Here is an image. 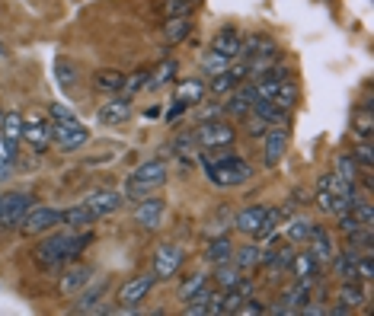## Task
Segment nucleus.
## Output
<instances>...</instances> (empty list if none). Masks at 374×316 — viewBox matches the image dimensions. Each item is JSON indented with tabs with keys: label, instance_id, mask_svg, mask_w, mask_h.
Instances as JSON below:
<instances>
[{
	"label": "nucleus",
	"instance_id": "obj_35",
	"mask_svg": "<svg viewBox=\"0 0 374 316\" xmlns=\"http://www.w3.org/2000/svg\"><path fill=\"white\" fill-rule=\"evenodd\" d=\"M240 275H243V272L234 265V262H224V265H218L215 282H218V288H221V291H230L237 282H240Z\"/></svg>",
	"mask_w": 374,
	"mask_h": 316
},
{
	"label": "nucleus",
	"instance_id": "obj_13",
	"mask_svg": "<svg viewBox=\"0 0 374 316\" xmlns=\"http://www.w3.org/2000/svg\"><path fill=\"white\" fill-rule=\"evenodd\" d=\"M128 115H132V96H125V93L118 99L103 103V106H99V112H96L99 125H122Z\"/></svg>",
	"mask_w": 374,
	"mask_h": 316
},
{
	"label": "nucleus",
	"instance_id": "obj_36",
	"mask_svg": "<svg viewBox=\"0 0 374 316\" xmlns=\"http://www.w3.org/2000/svg\"><path fill=\"white\" fill-rule=\"evenodd\" d=\"M23 125H26V122L20 118V112H7V115H4V128H0V131H4V138L16 144V141L23 138Z\"/></svg>",
	"mask_w": 374,
	"mask_h": 316
},
{
	"label": "nucleus",
	"instance_id": "obj_5",
	"mask_svg": "<svg viewBox=\"0 0 374 316\" xmlns=\"http://www.w3.org/2000/svg\"><path fill=\"white\" fill-rule=\"evenodd\" d=\"M29 208H32V195H29V192H10V195H0V230H13V227H20Z\"/></svg>",
	"mask_w": 374,
	"mask_h": 316
},
{
	"label": "nucleus",
	"instance_id": "obj_42",
	"mask_svg": "<svg viewBox=\"0 0 374 316\" xmlns=\"http://www.w3.org/2000/svg\"><path fill=\"white\" fill-rule=\"evenodd\" d=\"M201 288H208V275H192V278H186V282H182V288H180V301H189V297L199 294Z\"/></svg>",
	"mask_w": 374,
	"mask_h": 316
},
{
	"label": "nucleus",
	"instance_id": "obj_15",
	"mask_svg": "<svg viewBox=\"0 0 374 316\" xmlns=\"http://www.w3.org/2000/svg\"><path fill=\"white\" fill-rule=\"evenodd\" d=\"M291 272L298 275L301 284H307V288H313V284L320 282V262L313 259L311 253H294V259H291Z\"/></svg>",
	"mask_w": 374,
	"mask_h": 316
},
{
	"label": "nucleus",
	"instance_id": "obj_48",
	"mask_svg": "<svg viewBox=\"0 0 374 316\" xmlns=\"http://www.w3.org/2000/svg\"><path fill=\"white\" fill-rule=\"evenodd\" d=\"M0 160H4V163H13V141H7L4 134H0Z\"/></svg>",
	"mask_w": 374,
	"mask_h": 316
},
{
	"label": "nucleus",
	"instance_id": "obj_49",
	"mask_svg": "<svg viewBox=\"0 0 374 316\" xmlns=\"http://www.w3.org/2000/svg\"><path fill=\"white\" fill-rule=\"evenodd\" d=\"M49 112H51V118H55V122H68V118H77L74 112H70V109H64V106H58V103L51 106Z\"/></svg>",
	"mask_w": 374,
	"mask_h": 316
},
{
	"label": "nucleus",
	"instance_id": "obj_43",
	"mask_svg": "<svg viewBox=\"0 0 374 316\" xmlns=\"http://www.w3.org/2000/svg\"><path fill=\"white\" fill-rule=\"evenodd\" d=\"M144 83H147V70H135V74H125V83H122L125 96H135L138 89H144Z\"/></svg>",
	"mask_w": 374,
	"mask_h": 316
},
{
	"label": "nucleus",
	"instance_id": "obj_32",
	"mask_svg": "<svg viewBox=\"0 0 374 316\" xmlns=\"http://www.w3.org/2000/svg\"><path fill=\"white\" fill-rule=\"evenodd\" d=\"M259 259H263V249H259V246H240V249H234V255H230V262H234L240 272L256 268Z\"/></svg>",
	"mask_w": 374,
	"mask_h": 316
},
{
	"label": "nucleus",
	"instance_id": "obj_24",
	"mask_svg": "<svg viewBox=\"0 0 374 316\" xmlns=\"http://www.w3.org/2000/svg\"><path fill=\"white\" fill-rule=\"evenodd\" d=\"M205 93H208V87L201 77H189V80H182L180 87H176V99H180L182 106H201Z\"/></svg>",
	"mask_w": 374,
	"mask_h": 316
},
{
	"label": "nucleus",
	"instance_id": "obj_45",
	"mask_svg": "<svg viewBox=\"0 0 374 316\" xmlns=\"http://www.w3.org/2000/svg\"><path fill=\"white\" fill-rule=\"evenodd\" d=\"M237 313H240V316H263V313H266V303H263V301H256V297L249 294L247 301H243L240 307H237Z\"/></svg>",
	"mask_w": 374,
	"mask_h": 316
},
{
	"label": "nucleus",
	"instance_id": "obj_23",
	"mask_svg": "<svg viewBox=\"0 0 374 316\" xmlns=\"http://www.w3.org/2000/svg\"><path fill=\"white\" fill-rule=\"evenodd\" d=\"M249 112L266 118L269 125H282V128H288V122H291V109H282V106H275L272 99H256V106Z\"/></svg>",
	"mask_w": 374,
	"mask_h": 316
},
{
	"label": "nucleus",
	"instance_id": "obj_11",
	"mask_svg": "<svg viewBox=\"0 0 374 316\" xmlns=\"http://www.w3.org/2000/svg\"><path fill=\"white\" fill-rule=\"evenodd\" d=\"M163 211H166L163 198L144 195V198H138V208H135V224H138L141 230H157L160 220H163Z\"/></svg>",
	"mask_w": 374,
	"mask_h": 316
},
{
	"label": "nucleus",
	"instance_id": "obj_4",
	"mask_svg": "<svg viewBox=\"0 0 374 316\" xmlns=\"http://www.w3.org/2000/svg\"><path fill=\"white\" fill-rule=\"evenodd\" d=\"M51 128V141H55L61 151H80L87 141H90V131L80 125V118H68V122H49Z\"/></svg>",
	"mask_w": 374,
	"mask_h": 316
},
{
	"label": "nucleus",
	"instance_id": "obj_6",
	"mask_svg": "<svg viewBox=\"0 0 374 316\" xmlns=\"http://www.w3.org/2000/svg\"><path fill=\"white\" fill-rule=\"evenodd\" d=\"M192 138L199 147H227L234 144V128L224 118H208V122H199Z\"/></svg>",
	"mask_w": 374,
	"mask_h": 316
},
{
	"label": "nucleus",
	"instance_id": "obj_12",
	"mask_svg": "<svg viewBox=\"0 0 374 316\" xmlns=\"http://www.w3.org/2000/svg\"><path fill=\"white\" fill-rule=\"evenodd\" d=\"M256 99H259L256 83H237L227 93V99H224V112H227V115H249V109L256 106Z\"/></svg>",
	"mask_w": 374,
	"mask_h": 316
},
{
	"label": "nucleus",
	"instance_id": "obj_29",
	"mask_svg": "<svg viewBox=\"0 0 374 316\" xmlns=\"http://www.w3.org/2000/svg\"><path fill=\"white\" fill-rule=\"evenodd\" d=\"M291 259H294V249H291V246H278V249H269V253H263L259 265L275 268V272H288V268H291Z\"/></svg>",
	"mask_w": 374,
	"mask_h": 316
},
{
	"label": "nucleus",
	"instance_id": "obj_9",
	"mask_svg": "<svg viewBox=\"0 0 374 316\" xmlns=\"http://www.w3.org/2000/svg\"><path fill=\"white\" fill-rule=\"evenodd\" d=\"M61 224V211L58 208H29L26 211V217H23V234H29V236H35V234H45V230H51V227H58Z\"/></svg>",
	"mask_w": 374,
	"mask_h": 316
},
{
	"label": "nucleus",
	"instance_id": "obj_31",
	"mask_svg": "<svg viewBox=\"0 0 374 316\" xmlns=\"http://www.w3.org/2000/svg\"><path fill=\"white\" fill-rule=\"evenodd\" d=\"M93 220H96V214H93L87 205H77V208H68V211H61V224H68L70 230L90 227Z\"/></svg>",
	"mask_w": 374,
	"mask_h": 316
},
{
	"label": "nucleus",
	"instance_id": "obj_38",
	"mask_svg": "<svg viewBox=\"0 0 374 316\" xmlns=\"http://www.w3.org/2000/svg\"><path fill=\"white\" fill-rule=\"evenodd\" d=\"M195 4H189V0H163V7H160V13L170 20V16H192Z\"/></svg>",
	"mask_w": 374,
	"mask_h": 316
},
{
	"label": "nucleus",
	"instance_id": "obj_18",
	"mask_svg": "<svg viewBox=\"0 0 374 316\" xmlns=\"http://www.w3.org/2000/svg\"><path fill=\"white\" fill-rule=\"evenodd\" d=\"M307 253L313 255V259L323 265V262H332V255H336V246H332V236L326 234L323 227H313V234L307 236Z\"/></svg>",
	"mask_w": 374,
	"mask_h": 316
},
{
	"label": "nucleus",
	"instance_id": "obj_44",
	"mask_svg": "<svg viewBox=\"0 0 374 316\" xmlns=\"http://www.w3.org/2000/svg\"><path fill=\"white\" fill-rule=\"evenodd\" d=\"M269 128H272V125L266 122V118L253 115V112H249V115H247V134H249V138H263V134H266V131H269Z\"/></svg>",
	"mask_w": 374,
	"mask_h": 316
},
{
	"label": "nucleus",
	"instance_id": "obj_8",
	"mask_svg": "<svg viewBox=\"0 0 374 316\" xmlns=\"http://www.w3.org/2000/svg\"><path fill=\"white\" fill-rule=\"evenodd\" d=\"M182 268V249L173 246V243H166V246L157 249V255H154V275H157V282H173L176 275H180Z\"/></svg>",
	"mask_w": 374,
	"mask_h": 316
},
{
	"label": "nucleus",
	"instance_id": "obj_51",
	"mask_svg": "<svg viewBox=\"0 0 374 316\" xmlns=\"http://www.w3.org/2000/svg\"><path fill=\"white\" fill-rule=\"evenodd\" d=\"M0 55H4V45H0Z\"/></svg>",
	"mask_w": 374,
	"mask_h": 316
},
{
	"label": "nucleus",
	"instance_id": "obj_17",
	"mask_svg": "<svg viewBox=\"0 0 374 316\" xmlns=\"http://www.w3.org/2000/svg\"><path fill=\"white\" fill-rule=\"evenodd\" d=\"M311 301V288H307V284H301V282H294L291 284L288 291H285L282 294V301H278V307H272L275 310V313H301V307H304V303Z\"/></svg>",
	"mask_w": 374,
	"mask_h": 316
},
{
	"label": "nucleus",
	"instance_id": "obj_52",
	"mask_svg": "<svg viewBox=\"0 0 374 316\" xmlns=\"http://www.w3.org/2000/svg\"><path fill=\"white\" fill-rule=\"evenodd\" d=\"M189 4H199V0H189Z\"/></svg>",
	"mask_w": 374,
	"mask_h": 316
},
{
	"label": "nucleus",
	"instance_id": "obj_3",
	"mask_svg": "<svg viewBox=\"0 0 374 316\" xmlns=\"http://www.w3.org/2000/svg\"><path fill=\"white\" fill-rule=\"evenodd\" d=\"M166 163L163 160H147V163H141L138 170L132 172V176L125 179V198H144V195L157 192L160 186H166Z\"/></svg>",
	"mask_w": 374,
	"mask_h": 316
},
{
	"label": "nucleus",
	"instance_id": "obj_16",
	"mask_svg": "<svg viewBox=\"0 0 374 316\" xmlns=\"http://www.w3.org/2000/svg\"><path fill=\"white\" fill-rule=\"evenodd\" d=\"M122 201H125V195H122V192H109V189H103V192L87 195V198H83V205L90 208V211L96 214V217H103V214L118 211V208H122Z\"/></svg>",
	"mask_w": 374,
	"mask_h": 316
},
{
	"label": "nucleus",
	"instance_id": "obj_41",
	"mask_svg": "<svg viewBox=\"0 0 374 316\" xmlns=\"http://www.w3.org/2000/svg\"><path fill=\"white\" fill-rule=\"evenodd\" d=\"M352 160L361 166L365 172H371V166H374V153H371V141H361L359 147L352 151Z\"/></svg>",
	"mask_w": 374,
	"mask_h": 316
},
{
	"label": "nucleus",
	"instance_id": "obj_21",
	"mask_svg": "<svg viewBox=\"0 0 374 316\" xmlns=\"http://www.w3.org/2000/svg\"><path fill=\"white\" fill-rule=\"evenodd\" d=\"M93 275H96V272H93L90 265H74V268L68 272V275L61 278V294H64V297L80 294V291L93 282Z\"/></svg>",
	"mask_w": 374,
	"mask_h": 316
},
{
	"label": "nucleus",
	"instance_id": "obj_1",
	"mask_svg": "<svg viewBox=\"0 0 374 316\" xmlns=\"http://www.w3.org/2000/svg\"><path fill=\"white\" fill-rule=\"evenodd\" d=\"M201 166H205L208 179L221 189L243 186L247 179H253V166H249L243 157H237V153L230 151V144L227 147H205Z\"/></svg>",
	"mask_w": 374,
	"mask_h": 316
},
{
	"label": "nucleus",
	"instance_id": "obj_25",
	"mask_svg": "<svg viewBox=\"0 0 374 316\" xmlns=\"http://www.w3.org/2000/svg\"><path fill=\"white\" fill-rule=\"evenodd\" d=\"M298 99H301V89H298V83L291 80V77H285V80L275 87V93H272V103L282 106V109H294Z\"/></svg>",
	"mask_w": 374,
	"mask_h": 316
},
{
	"label": "nucleus",
	"instance_id": "obj_39",
	"mask_svg": "<svg viewBox=\"0 0 374 316\" xmlns=\"http://www.w3.org/2000/svg\"><path fill=\"white\" fill-rule=\"evenodd\" d=\"M227 68H230V61H227V58L215 55L211 49H208V55L201 58V70H205V74H211V77H215V74H221V70H227Z\"/></svg>",
	"mask_w": 374,
	"mask_h": 316
},
{
	"label": "nucleus",
	"instance_id": "obj_14",
	"mask_svg": "<svg viewBox=\"0 0 374 316\" xmlns=\"http://www.w3.org/2000/svg\"><path fill=\"white\" fill-rule=\"evenodd\" d=\"M240 49H243V35L237 32V29H224V32H218L215 42H211V51L227 58V61H240Z\"/></svg>",
	"mask_w": 374,
	"mask_h": 316
},
{
	"label": "nucleus",
	"instance_id": "obj_7",
	"mask_svg": "<svg viewBox=\"0 0 374 316\" xmlns=\"http://www.w3.org/2000/svg\"><path fill=\"white\" fill-rule=\"evenodd\" d=\"M157 284V275H135V278H128V282L122 284V291H118V303H122V310H132V307H138L141 301H144L147 294H151V288Z\"/></svg>",
	"mask_w": 374,
	"mask_h": 316
},
{
	"label": "nucleus",
	"instance_id": "obj_40",
	"mask_svg": "<svg viewBox=\"0 0 374 316\" xmlns=\"http://www.w3.org/2000/svg\"><path fill=\"white\" fill-rule=\"evenodd\" d=\"M122 83H125L122 70H99V74H96V87L99 89H122Z\"/></svg>",
	"mask_w": 374,
	"mask_h": 316
},
{
	"label": "nucleus",
	"instance_id": "obj_10",
	"mask_svg": "<svg viewBox=\"0 0 374 316\" xmlns=\"http://www.w3.org/2000/svg\"><path fill=\"white\" fill-rule=\"evenodd\" d=\"M263 141H266L263 160H266V166H269V170H275V166L282 163L285 151H288V141H291L288 128H282V125H272V128L263 134Z\"/></svg>",
	"mask_w": 374,
	"mask_h": 316
},
{
	"label": "nucleus",
	"instance_id": "obj_47",
	"mask_svg": "<svg viewBox=\"0 0 374 316\" xmlns=\"http://www.w3.org/2000/svg\"><path fill=\"white\" fill-rule=\"evenodd\" d=\"M355 134H359L361 141H371V112H361V118L355 122Z\"/></svg>",
	"mask_w": 374,
	"mask_h": 316
},
{
	"label": "nucleus",
	"instance_id": "obj_27",
	"mask_svg": "<svg viewBox=\"0 0 374 316\" xmlns=\"http://www.w3.org/2000/svg\"><path fill=\"white\" fill-rule=\"evenodd\" d=\"M189 32H192V16H170V20L163 23V39L170 42V45L182 42Z\"/></svg>",
	"mask_w": 374,
	"mask_h": 316
},
{
	"label": "nucleus",
	"instance_id": "obj_2",
	"mask_svg": "<svg viewBox=\"0 0 374 316\" xmlns=\"http://www.w3.org/2000/svg\"><path fill=\"white\" fill-rule=\"evenodd\" d=\"M90 243H93V234H55L35 246V262L39 265H58V262L77 259Z\"/></svg>",
	"mask_w": 374,
	"mask_h": 316
},
{
	"label": "nucleus",
	"instance_id": "obj_33",
	"mask_svg": "<svg viewBox=\"0 0 374 316\" xmlns=\"http://www.w3.org/2000/svg\"><path fill=\"white\" fill-rule=\"evenodd\" d=\"M339 303L346 310H355L365 303V288H361V282H342L339 288Z\"/></svg>",
	"mask_w": 374,
	"mask_h": 316
},
{
	"label": "nucleus",
	"instance_id": "obj_28",
	"mask_svg": "<svg viewBox=\"0 0 374 316\" xmlns=\"http://www.w3.org/2000/svg\"><path fill=\"white\" fill-rule=\"evenodd\" d=\"M23 141H29V144L35 147V151H45V147L51 144V128L49 122H32V125H23Z\"/></svg>",
	"mask_w": 374,
	"mask_h": 316
},
{
	"label": "nucleus",
	"instance_id": "obj_20",
	"mask_svg": "<svg viewBox=\"0 0 374 316\" xmlns=\"http://www.w3.org/2000/svg\"><path fill=\"white\" fill-rule=\"evenodd\" d=\"M106 288H109V278H99L96 284L90 282V284H87V291L77 297L74 313H96V310H99V301H103V294H106Z\"/></svg>",
	"mask_w": 374,
	"mask_h": 316
},
{
	"label": "nucleus",
	"instance_id": "obj_50",
	"mask_svg": "<svg viewBox=\"0 0 374 316\" xmlns=\"http://www.w3.org/2000/svg\"><path fill=\"white\" fill-rule=\"evenodd\" d=\"M10 170H13V163H4V160H0V182L10 179Z\"/></svg>",
	"mask_w": 374,
	"mask_h": 316
},
{
	"label": "nucleus",
	"instance_id": "obj_19",
	"mask_svg": "<svg viewBox=\"0 0 374 316\" xmlns=\"http://www.w3.org/2000/svg\"><path fill=\"white\" fill-rule=\"evenodd\" d=\"M266 211H269L266 205H253V208H243V211H237L234 230H240V234H247V236H256V230L263 227Z\"/></svg>",
	"mask_w": 374,
	"mask_h": 316
},
{
	"label": "nucleus",
	"instance_id": "obj_30",
	"mask_svg": "<svg viewBox=\"0 0 374 316\" xmlns=\"http://www.w3.org/2000/svg\"><path fill=\"white\" fill-rule=\"evenodd\" d=\"M208 262H211V265H224V262H230V255H234V243L227 240V236H215V240L208 243Z\"/></svg>",
	"mask_w": 374,
	"mask_h": 316
},
{
	"label": "nucleus",
	"instance_id": "obj_22",
	"mask_svg": "<svg viewBox=\"0 0 374 316\" xmlns=\"http://www.w3.org/2000/svg\"><path fill=\"white\" fill-rule=\"evenodd\" d=\"M269 55H278L275 39H269V35H249V39H243L240 58H269Z\"/></svg>",
	"mask_w": 374,
	"mask_h": 316
},
{
	"label": "nucleus",
	"instance_id": "obj_34",
	"mask_svg": "<svg viewBox=\"0 0 374 316\" xmlns=\"http://www.w3.org/2000/svg\"><path fill=\"white\" fill-rule=\"evenodd\" d=\"M313 227H317L313 220H307V217H294V220L288 224V230H285V234H288V240H291V243H307V236L313 234Z\"/></svg>",
	"mask_w": 374,
	"mask_h": 316
},
{
	"label": "nucleus",
	"instance_id": "obj_26",
	"mask_svg": "<svg viewBox=\"0 0 374 316\" xmlns=\"http://www.w3.org/2000/svg\"><path fill=\"white\" fill-rule=\"evenodd\" d=\"M176 70H180V68H176V61H173V58H163V61H160L157 68H154L151 74H147L144 89H160L163 83H170V80H173V77H176Z\"/></svg>",
	"mask_w": 374,
	"mask_h": 316
},
{
	"label": "nucleus",
	"instance_id": "obj_46",
	"mask_svg": "<svg viewBox=\"0 0 374 316\" xmlns=\"http://www.w3.org/2000/svg\"><path fill=\"white\" fill-rule=\"evenodd\" d=\"M55 70H58V83H61L64 89H68V87H74V80H77V74H74V64H68V61H58V64H55Z\"/></svg>",
	"mask_w": 374,
	"mask_h": 316
},
{
	"label": "nucleus",
	"instance_id": "obj_37",
	"mask_svg": "<svg viewBox=\"0 0 374 316\" xmlns=\"http://www.w3.org/2000/svg\"><path fill=\"white\" fill-rule=\"evenodd\" d=\"M336 176H342L346 182H359V163L352 160V153H342L339 160H336Z\"/></svg>",
	"mask_w": 374,
	"mask_h": 316
}]
</instances>
